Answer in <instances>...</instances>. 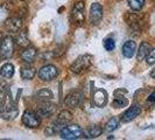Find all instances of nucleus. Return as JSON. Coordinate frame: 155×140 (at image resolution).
<instances>
[{"label": "nucleus", "mask_w": 155, "mask_h": 140, "mask_svg": "<svg viewBox=\"0 0 155 140\" xmlns=\"http://www.w3.org/2000/svg\"><path fill=\"white\" fill-rule=\"evenodd\" d=\"M92 64V56L91 55H81L79 57H77L75 60V62L71 64L70 70L74 74H81L83 71L87 70Z\"/></svg>", "instance_id": "obj_1"}, {"label": "nucleus", "mask_w": 155, "mask_h": 140, "mask_svg": "<svg viewBox=\"0 0 155 140\" xmlns=\"http://www.w3.org/2000/svg\"><path fill=\"white\" fill-rule=\"evenodd\" d=\"M60 135L62 139L76 140L83 135V130L81 128V126H78L76 124H68L61 130Z\"/></svg>", "instance_id": "obj_2"}, {"label": "nucleus", "mask_w": 155, "mask_h": 140, "mask_svg": "<svg viewBox=\"0 0 155 140\" xmlns=\"http://www.w3.org/2000/svg\"><path fill=\"white\" fill-rule=\"evenodd\" d=\"M14 54V40L12 36H6L0 43V55L2 58H11Z\"/></svg>", "instance_id": "obj_3"}, {"label": "nucleus", "mask_w": 155, "mask_h": 140, "mask_svg": "<svg viewBox=\"0 0 155 140\" xmlns=\"http://www.w3.org/2000/svg\"><path fill=\"white\" fill-rule=\"evenodd\" d=\"M22 123L25 124V126H27L29 128H38L41 125V119L36 112H34L31 110H27L22 115Z\"/></svg>", "instance_id": "obj_4"}, {"label": "nucleus", "mask_w": 155, "mask_h": 140, "mask_svg": "<svg viewBox=\"0 0 155 140\" xmlns=\"http://www.w3.org/2000/svg\"><path fill=\"white\" fill-rule=\"evenodd\" d=\"M38 75H39L40 79L49 82V81H53L58 76V69L53 64H47L39 70Z\"/></svg>", "instance_id": "obj_5"}, {"label": "nucleus", "mask_w": 155, "mask_h": 140, "mask_svg": "<svg viewBox=\"0 0 155 140\" xmlns=\"http://www.w3.org/2000/svg\"><path fill=\"white\" fill-rule=\"evenodd\" d=\"M71 20L76 23H83L85 20V6L83 1H77L71 11Z\"/></svg>", "instance_id": "obj_6"}, {"label": "nucleus", "mask_w": 155, "mask_h": 140, "mask_svg": "<svg viewBox=\"0 0 155 140\" xmlns=\"http://www.w3.org/2000/svg\"><path fill=\"white\" fill-rule=\"evenodd\" d=\"M103 19V6L98 2H93L90 8V20L92 25L97 26L101 22Z\"/></svg>", "instance_id": "obj_7"}, {"label": "nucleus", "mask_w": 155, "mask_h": 140, "mask_svg": "<svg viewBox=\"0 0 155 140\" xmlns=\"http://www.w3.org/2000/svg\"><path fill=\"white\" fill-rule=\"evenodd\" d=\"M140 113H141V106L139 104H134L121 115V122L123 123H130L133 119H135Z\"/></svg>", "instance_id": "obj_8"}, {"label": "nucleus", "mask_w": 155, "mask_h": 140, "mask_svg": "<svg viewBox=\"0 0 155 140\" xmlns=\"http://www.w3.org/2000/svg\"><path fill=\"white\" fill-rule=\"evenodd\" d=\"M83 102V95L79 92V91H74V92L69 93L64 101V104L68 106V108H78Z\"/></svg>", "instance_id": "obj_9"}, {"label": "nucleus", "mask_w": 155, "mask_h": 140, "mask_svg": "<svg viewBox=\"0 0 155 140\" xmlns=\"http://www.w3.org/2000/svg\"><path fill=\"white\" fill-rule=\"evenodd\" d=\"M5 27L8 32L16 33L22 27V19L19 18V16H12V18H9L5 21Z\"/></svg>", "instance_id": "obj_10"}, {"label": "nucleus", "mask_w": 155, "mask_h": 140, "mask_svg": "<svg viewBox=\"0 0 155 140\" xmlns=\"http://www.w3.org/2000/svg\"><path fill=\"white\" fill-rule=\"evenodd\" d=\"M93 103L98 108H104L107 104V93L103 89H98L93 93Z\"/></svg>", "instance_id": "obj_11"}, {"label": "nucleus", "mask_w": 155, "mask_h": 140, "mask_svg": "<svg viewBox=\"0 0 155 140\" xmlns=\"http://www.w3.org/2000/svg\"><path fill=\"white\" fill-rule=\"evenodd\" d=\"M18 115H19V110L16 109V108H14L13 105L0 108V118L1 119L11 120V119H14Z\"/></svg>", "instance_id": "obj_12"}, {"label": "nucleus", "mask_w": 155, "mask_h": 140, "mask_svg": "<svg viewBox=\"0 0 155 140\" xmlns=\"http://www.w3.org/2000/svg\"><path fill=\"white\" fill-rule=\"evenodd\" d=\"M36 48L35 47H26L22 52L20 53V57L22 58V61H25L26 63H31L34 62L35 57H36Z\"/></svg>", "instance_id": "obj_13"}, {"label": "nucleus", "mask_w": 155, "mask_h": 140, "mask_svg": "<svg viewBox=\"0 0 155 140\" xmlns=\"http://www.w3.org/2000/svg\"><path fill=\"white\" fill-rule=\"evenodd\" d=\"M55 112V106L50 103V102H43V103H41V105H40V109L38 111V115L40 117H50L53 116Z\"/></svg>", "instance_id": "obj_14"}, {"label": "nucleus", "mask_w": 155, "mask_h": 140, "mask_svg": "<svg viewBox=\"0 0 155 140\" xmlns=\"http://www.w3.org/2000/svg\"><path fill=\"white\" fill-rule=\"evenodd\" d=\"M65 125L67 124H64V123L61 122L60 119H56L55 122H53V123L46 128V134L48 135V137H51V135H54V134H56V133H60L61 132V130H62Z\"/></svg>", "instance_id": "obj_15"}, {"label": "nucleus", "mask_w": 155, "mask_h": 140, "mask_svg": "<svg viewBox=\"0 0 155 140\" xmlns=\"http://www.w3.org/2000/svg\"><path fill=\"white\" fill-rule=\"evenodd\" d=\"M135 50H137V45L134 41H127L125 42L124 46H123V55L127 58H131L135 54Z\"/></svg>", "instance_id": "obj_16"}, {"label": "nucleus", "mask_w": 155, "mask_h": 140, "mask_svg": "<svg viewBox=\"0 0 155 140\" xmlns=\"http://www.w3.org/2000/svg\"><path fill=\"white\" fill-rule=\"evenodd\" d=\"M101 133H103V128H101V126H98V125H93L91 127H89V128H86L83 131V135H85V138H98L99 135H101Z\"/></svg>", "instance_id": "obj_17"}, {"label": "nucleus", "mask_w": 155, "mask_h": 140, "mask_svg": "<svg viewBox=\"0 0 155 140\" xmlns=\"http://www.w3.org/2000/svg\"><path fill=\"white\" fill-rule=\"evenodd\" d=\"M150 50H152L150 45L148 42H142L140 45L138 52H137V58H138V61H143L147 57V55L149 54Z\"/></svg>", "instance_id": "obj_18"}, {"label": "nucleus", "mask_w": 155, "mask_h": 140, "mask_svg": "<svg viewBox=\"0 0 155 140\" xmlns=\"http://www.w3.org/2000/svg\"><path fill=\"white\" fill-rule=\"evenodd\" d=\"M20 75H21V77H22L23 79H33L34 76L36 75V70H35L34 67L27 64V65L21 67V69H20Z\"/></svg>", "instance_id": "obj_19"}, {"label": "nucleus", "mask_w": 155, "mask_h": 140, "mask_svg": "<svg viewBox=\"0 0 155 140\" xmlns=\"http://www.w3.org/2000/svg\"><path fill=\"white\" fill-rule=\"evenodd\" d=\"M36 97H38V99H39L41 103H43V102L51 101V99L54 98V95H53V92H51L49 89L43 88V89H40L39 91L36 92Z\"/></svg>", "instance_id": "obj_20"}, {"label": "nucleus", "mask_w": 155, "mask_h": 140, "mask_svg": "<svg viewBox=\"0 0 155 140\" xmlns=\"http://www.w3.org/2000/svg\"><path fill=\"white\" fill-rule=\"evenodd\" d=\"M0 75L4 78H11L14 75V65L11 63H6L0 68Z\"/></svg>", "instance_id": "obj_21"}, {"label": "nucleus", "mask_w": 155, "mask_h": 140, "mask_svg": "<svg viewBox=\"0 0 155 140\" xmlns=\"http://www.w3.org/2000/svg\"><path fill=\"white\" fill-rule=\"evenodd\" d=\"M128 105V99L125 96H116V98L112 102V106L113 108H126Z\"/></svg>", "instance_id": "obj_22"}, {"label": "nucleus", "mask_w": 155, "mask_h": 140, "mask_svg": "<svg viewBox=\"0 0 155 140\" xmlns=\"http://www.w3.org/2000/svg\"><path fill=\"white\" fill-rule=\"evenodd\" d=\"M128 23H130L131 29H133L134 32H140V25H141V21H140V19L138 18V15L132 14V15L128 16Z\"/></svg>", "instance_id": "obj_23"}, {"label": "nucleus", "mask_w": 155, "mask_h": 140, "mask_svg": "<svg viewBox=\"0 0 155 140\" xmlns=\"http://www.w3.org/2000/svg\"><path fill=\"white\" fill-rule=\"evenodd\" d=\"M16 43L19 45V46L21 47H27L29 46V39H28V36H27V33L25 31L20 32L19 34H18V36H16Z\"/></svg>", "instance_id": "obj_24"}, {"label": "nucleus", "mask_w": 155, "mask_h": 140, "mask_svg": "<svg viewBox=\"0 0 155 140\" xmlns=\"http://www.w3.org/2000/svg\"><path fill=\"white\" fill-rule=\"evenodd\" d=\"M128 6L134 12H139L145 6V0H128Z\"/></svg>", "instance_id": "obj_25"}, {"label": "nucleus", "mask_w": 155, "mask_h": 140, "mask_svg": "<svg viewBox=\"0 0 155 140\" xmlns=\"http://www.w3.org/2000/svg\"><path fill=\"white\" fill-rule=\"evenodd\" d=\"M119 123L120 122H119V119L117 117H112L107 122V124H106V131L107 132H113L114 130H117L119 127Z\"/></svg>", "instance_id": "obj_26"}, {"label": "nucleus", "mask_w": 155, "mask_h": 140, "mask_svg": "<svg viewBox=\"0 0 155 140\" xmlns=\"http://www.w3.org/2000/svg\"><path fill=\"white\" fill-rule=\"evenodd\" d=\"M57 119H60L61 122H63L64 124H69L70 122H71V119H72V115L70 113L69 111H67V110H64V111H62L60 115H58V117H57Z\"/></svg>", "instance_id": "obj_27"}, {"label": "nucleus", "mask_w": 155, "mask_h": 140, "mask_svg": "<svg viewBox=\"0 0 155 140\" xmlns=\"http://www.w3.org/2000/svg\"><path fill=\"white\" fill-rule=\"evenodd\" d=\"M114 47H116V43H114V40L112 39V38H109V39H106L104 41V48L106 49V50H113L114 49Z\"/></svg>", "instance_id": "obj_28"}, {"label": "nucleus", "mask_w": 155, "mask_h": 140, "mask_svg": "<svg viewBox=\"0 0 155 140\" xmlns=\"http://www.w3.org/2000/svg\"><path fill=\"white\" fill-rule=\"evenodd\" d=\"M145 60H146V62H147L149 65L155 64V49H152V50L149 52V54L147 55V57H146Z\"/></svg>", "instance_id": "obj_29"}, {"label": "nucleus", "mask_w": 155, "mask_h": 140, "mask_svg": "<svg viewBox=\"0 0 155 140\" xmlns=\"http://www.w3.org/2000/svg\"><path fill=\"white\" fill-rule=\"evenodd\" d=\"M148 105H154L155 104V92H152L149 95V97L147 98V101H146Z\"/></svg>", "instance_id": "obj_30"}, {"label": "nucleus", "mask_w": 155, "mask_h": 140, "mask_svg": "<svg viewBox=\"0 0 155 140\" xmlns=\"http://www.w3.org/2000/svg\"><path fill=\"white\" fill-rule=\"evenodd\" d=\"M149 75H150V77L153 78V79H155V68L152 69V71H150V74H149Z\"/></svg>", "instance_id": "obj_31"}, {"label": "nucleus", "mask_w": 155, "mask_h": 140, "mask_svg": "<svg viewBox=\"0 0 155 140\" xmlns=\"http://www.w3.org/2000/svg\"><path fill=\"white\" fill-rule=\"evenodd\" d=\"M22 1H23V0H22Z\"/></svg>", "instance_id": "obj_32"}]
</instances>
